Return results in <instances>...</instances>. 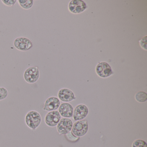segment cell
<instances>
[{
  "label": "cell",
  "instance_id": "obj_1",
  "mask_svg": "<svg viewBox=\"0 0 147 147\" xmlns=\"http://www.w3.org/2000/svg\"><path fill=\"white\" fill-rule=\"evenodd\" d=\"M25 119L27 126L34 131L41 124L42 117L38 112L36 111H31L27 113Z\"/></svg>",
  "mask_w": 147,
  "mask_h": 147
},
{
  "label": "cell",
  "instance_id": "obj_2",
  "mask_svg": "<svg viewBox=\"0 0 147 147\" xmlns=\"http://www.w3.org/2000/svg\"><path fill=\"white\" fill-rule=\"evenodd\" d=\"M40 76L39 68L37 66H32L26 69L24 73L25 80L30 84L36 82Z\"/></svg>",
  "mask_w": 147,
  "mask_h": 147
},
{
  "label": "cell",
  "instance_id": "obj_3",
  "mask_svg": "<svg viewBox=\"0 0 147 147\" xmlns=\"http://www.w3.org/2000/svg\"><path fill=\"white\" fill-rule=\"evenodd\" d=\"M88 129V125L86 120H79L73 125L72 132L76 136L80 137L85 136Z\"/></svg>",
  "mask_w": 147,
  "mask_h": 147
},
{
  "label": "cell",
  "instance_id": "obj_4",
  "mask_svg": "<svg viewBox=\"0 0 147 147\" xmlns=\"http://www.w3.org/2000/svg\"><path fill=\"white\" fill-rule=\"evenodd\" d=\"M14 47L20 51H27L32 49L33 44L32 42L27 38L18 37L16 38L13 42Z\"/></svg>",
  "mask_w": 147,
  "mask_h": 147
},
{
  "label": "cell",
  "instance_id": "obj_5",
  "mask_svg": "<svg viewBox=\"0 0 147 147\" xmlns=\"http://www.w3.org/2000/svg\"><path fill=\"white\" fill-rule=\"evenodd\" d=\"M73 125V122L70 119L63 118L57 124V131L60 135H66L71 131Z\"/></svg>",
  "mask_w": 147,
  "mask_h": 147
},
{
  "label": "cell",
  "instance_id": "obj_6",
  "mask_svg": "<svg viewBox=\"0 0 147 147\" xmlns=\"http://www.w3.org/2000/svg\"><path fill=\"white\" fill-rule=\"evenodd\" d=\"M61 119V116L59 112L52 111L48 113L45 117V122L48 126L55 127L57 125Z\"/></svg>",
  "mask_w": 147,
  "mask_h": 147
},
{
  "label": "cell",
  "instance_id": "obj_7",
  "mask_svg": "<svg viewBox=\"0 0 147 147\" xmlns=\"http://www.w3.org/2000/svg\"><path fill=\"white\" fill-rule=\"evenodd\" d=\"M96 72L98 76L104 78L111 76L113 73L111 66L106 62L99 63L96 66Z\"/></svg>",
  "mask_w": 147,
  "mask_h": 147
},
{
  "label": "cell",
  "instance_id": "obj_8",
  "mask_svg": "<svg viewBox=\"0 0 147 147\" xmlns=\"http://www.w3.org/2000/svg\"><path fill=\"white\" fill-rule=\"evenodd\" d=\"M87 8L86 3L81 0H73L69 4V9L72 13H80Z\"/></svg>",
  "mask_w": 147,
  "mask_h": 147
},
{
  "label": "cell",
  "instance_id": "obj_9",
  "mask_svg": "<svg viewBox=\"0 0 147 147\" xmlns=\"http://www.w3.org/2000/svg\"><path fill=\"white\" fill-rule=\"evenodd\" d=\"M88 113L87 107L83 104L78 105L74 111V119L76 121L82 120L86 117Z\"/></svg>",
  "mask_w": 147,
  "mask_h": 147
},
{
  "label": "cell",
  "instance_id": "obj_10",
  "mask_svg": "<svg viewBox=\"0 0 147 147\" xmlns=\"http://www.w3.org/2000/svg\"><path fill=\"white\" fill-rule=\"evenodd\" d=\"M60 106L59 99L55 96L48 98L45 102L43 110L47 111H52L57 110Z\"/></svg>",
  "mask_w": 147,
  "mask_h": 147
},
{
  "label": "cell",
  "instance_id": "obj_11",
  "mask_svg": "<svg viewBox=\"0 0 147 147\" xmlns=\"http://www.w3.org/2000/svg\"><path fill=\"white\" fill-rule=\"evenodd\" d=\"M58 96L61 101L65 102H70L75 99L74 92L71 90L66 88H62L59 90Z\"/></svg>",
  "mask_w": 147,
  "mask_h": 147
},
{
  "label": "cell",
  "instance_id": "obj_12",
  "mask_svg": "<svg viewBox=\"0 0 147 147\" xmlns=\"http://www.w3.org/2000/svg\"><path fill=\"white\" fill-rule=\"evenodd\" d=\"M59 112L61 116L64 118H70L73 116L74 108L69 103H63L59 107Z\"/></svg>",
  "mask_w": 147,
  "mask_h": 147
},
{
  "label": "cell",
  "instance_id": "obj_13",
  "mask_svg": "<svg viewBox=\"0 0 147 147\" xmlns=\"http://www.w3.org/2000/svg\"><path fill=\"white\" fill-rule=\"evenodd\" d=\"M18 2L20 6L25 10L31 8L34 4L33 0H19Z\"/></svg>",
  "mask_w": 147,
  "mask_h": 147
},
{
  "label": "cell",
  "instance_id": "obj_14",
  "mask_svg": "<svg viewBox=\"0 0 147 147\" xmlns=\"http://www.w3.org/2000/svg\"><path fill=\"white\" fill-rule=\"evenodd\" d=\"M135 99L138 102L143 103L147 100V94L145 92L140 91L135 95Z\"/></svg>",
  "mask_w": 147,
  "mask_h": 147
},
{
  "label": "cell",
  "instance_id": "obj_15",
  "mask_svg": "<svg viewBox=\"0 0 147 147\" xmlns=\"http://www.w3.org/2000/svg\"><path fill=\"white\" fill-rule=\"evenodd\" d=\"M132 147H147V143L142 139H137L132 143Z\"/></svg>",
  "mask_w": 147,
  "mask_h": 147
},
{
  "label": "cell",
  "instance_id": "obj_16",
  "mask_svg": "<svg viewBox=\"0 0 147 147\" xmlns=\"http://www.w3.org/2000/svg\"><path fill=\"white\" fill-rule=\"evenodd\" d=\"M8 92L7 89L5 87H0V100L5 99L8 96Z\"/></svg>",
  "mask_w": 147,
  "mask_h": 147
},
{
  "label": "cell",
  "instance_id": "obj_17",
  "mask_svg": "<svg viewBox=\"0 0 147 147\" xmlns=\"http://www.w3.org/2000/svg\"><path fill=\"white\" fill-rule=\"evenodd\" d=\"M66 136L67 139L71 142H76L79 139V138L75 136L72 131H69L67 134H66Z\"/></svg>",
  "mask_w": 147,
  "mask_h": 147
},
{
  "label": "cell",
  "instance_id": "obj_18",
  "mask_svg": "<svg viewBox=\"0 0 147 147\" xmlns=\"http://www.w3.org/2000/svg\"><path fill=\"white\" fill-rule=\"evenodd\" d=\"M2 3L7 6H13L17 2L16 0H2Z\"/></svg>",
  "mask_w": 147,
  "mask_h": 147
},
{
  "label": "cell",
  "instance_id": "obj_19",
  "mask_svg": "<svg viewBox=\"0 0 147 147\" xmlns=\"http://www.w3.org/2000/svg\"><path fill=\"white\" fill-rule=\"evenodd\" d=\"M139 42L142 48L145 50H147V36L143 37L139 41Z\"/></svg>",
  "mask_w": 147,
  "mask_h": 147
}]
</instances>
